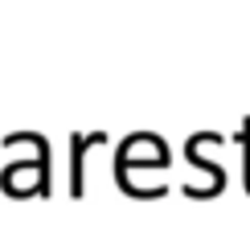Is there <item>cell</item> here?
Returning <instances> with one entry per match:
<instances>
[{
    "label": "cell",
    "instance_id": "cell-1",
    "mask_svg": "<svg viewBox=\"0 0 250 242\" xmlns=\"http://www.w3.org/2000/svg\"><path fill=\"white\" fill-rule=\"evenodd\" d=\"M95 135H74V173H70V193H82V148L95 144Z\"/></svg>",
    "mask_w": 250,
    "mask_h": 242
}]
</instances>
